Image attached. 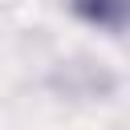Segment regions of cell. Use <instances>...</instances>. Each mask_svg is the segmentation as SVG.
<instances>
[{
    "mask_svg": "<svg viewBox=\"0 0 130 130\" xmlns=\"http://www.w3.org/2000/svg\"><path fill=\"white\" fill-rule=\"evenodd\" d=\"M69 8L85 24L106 28V32H122L126 24V0H69Z\"/></svg>",
    "mask_w": 130,
    "mask_h": 130,
    "instance_id": "6da1fadb",
    "label": "cell"
}]
</instances>
